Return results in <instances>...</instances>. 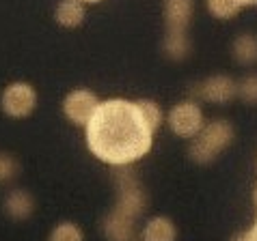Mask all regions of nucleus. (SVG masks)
I'll return each instance as SVG.
<instances>
[{"instance_id":"obj_19","label":"nucleus","mask_w":257,"mask_h":241,"mask_svg":"<svg viewBox=\"0 0 257 241\" xmlns=\"http://www.w3.org/2000/svg\"><path fill=\"white\" fill-rule=\"evenodd\" d=\"M20 172V166L16 158H11L9 153H0V183L13 181Z\"/></svg>"},{"instance_id":"obj_7","label":"nucleus","mask_w":257,"mask_h":241,"mask_svg":"<svg viewBox=\"0 0 257 241\" xmlns=\"http://www.w3.org/2000/svg\"><path fill=\"white\" fill-rule=\"evenodd\" d=\"M238 95V82L229 76H212L195 86V97L210 104H227Z\"/></svg>"},{"instance_id":"obj_17","label":"nucleus","mask_w":257,"mask_h":241,"mask_svg":"<svg viewBox=\"0 0 257 241\" xmlns=\"http://www.w3.org/2000/svg\"><path fill=\"white\" fill-rule=\"evenodd\" d=\"M137 104H139V108L143 112V116H145V120H147V125L156 132L160 127V123H162V110H160V106L156 104V102H152V99H139Z\"/></svg>"},{"instance_id":"obj_5","label":"nucleus","mask_w":257,"mask_h":241,"mask_svg":"<svg viewBox=\"0 0 257 241\" xmlns=\"http://www.w3.org/2000/svg\"><path fill=\"white\" fill-rule=\"evenodd\" d=\"M167 125L177 138L192 140L205 125L201 106H199L197 102H192V99H188V102H180L177 106L171 108L169 116H167Z\"/></svg>"},{"instance_id":"obj_20","label":"nucleus","mask_w":257,"mask_h":241,"mask_svg":"<svg viewBox=\"0 0 257 241\" xmlns=\"http://www.w3.org/2000/svg\"><path fill=\"white\" fill-rule=\"evenodd\" d=\"M231 241H257V230L255 228L244 230V232H240V235H235Z\"/></svg>"},{"instance_id":"obj_22","label":"nucleus","mask_w":257,"mask_h":241,"mask_svg":"<svg viewBox=\"0 0 257 241\" xmlns=\"http://www.w3.org/2000/svg\"><path fill=\"white\" fill-rule=\"evenodd\" d=\"M80 2H99V0H80Z\"/></svg>"},{"instance_id":"obj_16","label":"nucleus","mask_w":257,"mask_h":241,"mask_svg":"<svg viewBox=\"0 0 257 241\" xmlns=\"http://www.w3.org/2000/svg\"><path fill=\"white\" fill-rule=\"evenodd\" d=\"M48 241H84V235L80 230V226L74 222H61L56 224L52 232H50Z\"/></svg>"},{"instance_id":"obj_4","label":"nucleus","mask_w":257,"mask_h":241,"mask_svg":"<svg viewBox=\"0 0 257 241\" xmlns=\"http://www.w3.org/2000/svg\"><path fill=\"white\" fill-rule=\"evenodd\" d=\"M37 108V90L28 82L7 84L0 95V110L9 118H28Z\"/></svg>"},{"instance_id":"obj_2","label":"nucleus","mask_w":257,"mask_h":241,"mask_svg":"<svg viewBox=\"0 0 257 241\" xmlns=\"http://www.w3.org/2000/svg\"><path fill=\"white\" fill-rule=\"evenodd\" d=\"M233 142V127L229 120L218 118L203 125V130L192 138L188 155L195 164H212L218 155Z\"/></svg>"},{"instance_id":"obj_13","label":"nucleus","mask_w":257,"mask_h":241,"mask_svg":"<svg viewBox=\"0 0 257 241\" xmlns=\"http://www.w3.org/2000/svg\"><path fill=\"white\" fill-rule=\"evenodd\" d=\"M231 52H233V58L244 67H251L257 62V37L251 32H244L240 34L238 39L233 41L231 46Z\"/></svg>"},{"instance_id":"obj_18","label":"nucleus","mask_w":257,"mask_h":241,"mask_svg":"<svg viewBox=\"0 0 257 241\" xmlns=\"http://www.w3.org/2000/svg\"><path fill=\"white\" fill-rule=\"evenodd\" d=\"M238 97L244 104L257 106V74L246 76L242 82H238Z\"/></svg>"},{"instance_id":"obj_15","label":"nucleus","mask_w":257,"mask_h":241,"mask_svg":"<svg viewBox=\"0 0 257 241\" xmlns=\"http://www.w3.org/2000/svg\"><path fill=\"white\" fill-rule=\"evenodd\" d=\"M208 11L216 20H231L242 11L238 0H208Z\"/></svg>"},{"instance_id":"obj_10","label":"nucleus","mask_w":257,"mask_h":241,"mask_svg":"<svg viewBox=\"0 0 257 241\" xmlns=\"http://www.w3.org/2000/svg\"><path fill=\"white\" fill-rule=\"evenodd\" d=\"M104 237L108 241H137V228H134V220L123 218L110 211L102 224Z\"/></svg>"},{"instance_id":"obj_12","label":"nucleus","mask_w":257,"mask_h":241,"mask_svg":"<svg viewBox=\"0 0 257 241\" xmlns=\"http://www.w3.org/2000/svg\"><path fill=\"white\" fill-rule=\"evenodd\" d=\"M54 20L63 28H78L84 22V4L80 0H61L54 11Z\"/></svg>"},{"instance_id":"obj_21","label":"nucleus","mask_w":257,"mask_h":241,"mask_svg":"<svg viewBox=\"0 0 257 241\" xmlns=\"http://www.w3.org/2000/svg\"><path fill=\"white\" fill-rule=\"evenodd\" d=\"M240 6L244 9V6H257V0H238Z\"/></svg>"},{"instance_id":"obj_11","label":"nucleus","mask_w":257,"mask_h":241,"mask_svg":"<svg viewBox=\"0 0 257 241\" xmlns=\"http://www.w3.org/2000/svg\"><path fill=\"white\" fill-rule=\"evenodd\" d=\"M141 239L143 241H175L177 228L169 218L158 216V218H152L145 226H143Z\"/></svg>"},{"instance_id":"obj_6","label":"nucleus","mask_w":257,"mask_h":241,"mask_svg":"<svg viewBox=\"0 0 257 241\" xmlns=\"http://www.w3.org/2000/svg\"><path fill=\"white\" fill-rule=\"evenodd\" d=\"M102 104L95 93H91L87 88H76L63 99V114H65L74 125H84L95 114L97 106Z\"/></svg>"},{"instance_id":"obj_23","label":"nucleus","mask_w":257,"mask_h":241,"mask_svg":"<svg viewBox=\"0 0 257 241\" xmlns=\"http://www.w3.org/2000/svg\"><path fill=\"white\" fill-rule=\"evenodd\" d=\"M255 202H257V192H255ZM253 228L257 230V222H255V226H253Z\"/></svg>"},{"instance_id":"obj_8","label":"nucleus","mask_w":257,"mask_h":241,"mask_svg":"<svg viewBox=\"0 0 257 241\" xmlns=\"http://www.w3.org/2000/svg\"><path fill=\"white\" fill-rule=\"evenodd\" d=\"M195 0H164V22L167 32H186Z\"/></svg>"},{"instance_id":"obj_3","label":"nucleus","mask_w":257,"mask_h":241,"mask_svg":"<svg viewBox=\"0 0 257 241\" xmlns=\"http://www.w3.org/2000/svg\"><path fill=\"white\" fill-rule=\"evenodd\" d=\"M117 190H119V196L112 211L137 222V218L143 214V209L147 204V196L143 192L139 179L130 170V166L117 168Z\"/></svg>"},{"instance_id":"obj_9","label":"nucleus","mask_w":257,"mask_h":241,"mask_svg":"<svg viewBox=\"0 0 257 241\" xmlns=\"http://www.w3.org/2000/svg\"><path fill=\"white\" fill-rule=\"evenodd\" d=\"M3 209L11 220H28L35 214V198L26 190H11L3 200Z\"/></svg>"},{"instance_id":"obj_14","label":"nucleus","mask_w":257,"mask_h":241,"mask_svg":"<svg viewBox=\"0 0 257 241\" xmlns=\"http://www.w3.org/2000/svg\"><path fill=\"white\" fill-rule=\"evenodd\" d=\"M164 54L171 60H184L190 54V39L186 32H167L162 44Z\"/></svg>"},{"instance_id":"obj_1","label":"nucleus","mask_w":257,"mask_h":241,"mask_svg":"<svg viewBox=\"0 0 257 241\" xmlns=\"http://www.w3.org/2000/svg\"><path fill=\"white\" fill-rule=\"evenodd\" d=\"M154 134L137 102L108 99L87 123V146L99 162L125 168L152 151Z\"/></svg>"}]
</instances>
